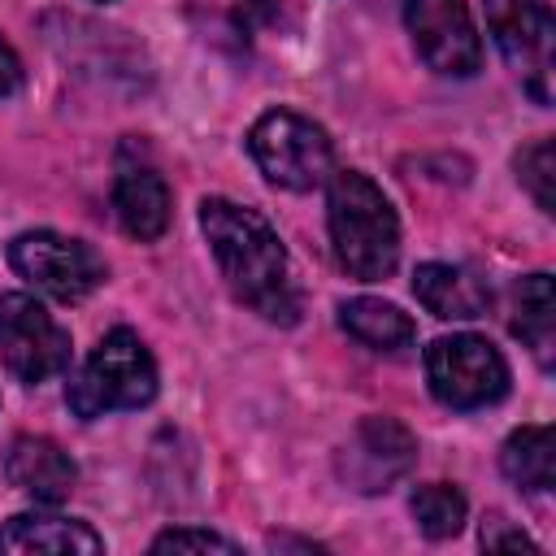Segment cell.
<instances>
[{
  "label": "cell",
  "mask_w": 556,
  "mask_h": 556,
  "mask_svg": "<svg viewBox=\"0 0 556 556\" xmlns=\"http://www.w3.org/2000/svg\"><path fill=\"white\" fill-rule=\"evenodd\" d=\"M9 265L17 278H26L35 291L74 304L87 300L100 282H104V261L91 243L56 235V230H26L9 243Z\"/></svg>",
  "instance_id": "8992f818"
},
{
  "label": "cell",
  "mask_w": 556,
  "mask_h": 556,
  "mask_svg": "<svg viewBox=\"0 0 556 556\" xmlns=\"http://www.w3.org/2000/svg\"><path fill=\"white\" fill-rule=\"evenodd\" d=\"M4 478L13 491L30 495L35 504H61L78 482V465L70 460V452L61 443L22 434L4 452Z\"/></svg>",
  "instance_id": "8fae6325"
},
{
  "label": "cell",
  "mask_w": 556,
  "mask_h": 556,
  "mask_svg": "<svg viewBox=\"0 0 556 556\" xmlns=\"http://www.w3.org/2000/svg\"><path fill=\"white\" fill-rule=\"evenodd\" d=\"M513 334L534 352L543 369H552V348H556V291L552 274H530L513 291Z\"/></svg>",
  "instance_id": "2e32d148"
},
{
  "label": "cell",
  "mask_w": 556,
  "mask_h": 556,
  "mask_svg": "<svg viewBox=\"0 0 556 556\" xmlns=\"http://www.w3.org/2000/svg\"><path fill=\"white\" fill-rule=\"evenodd\" d=\"M517 178L530 187L534 204L543 213L556 208V195H552V182H556V156H552V139H534L521 156H517Z\"/></svg>",
  "instance_id": "d6986e66"
},
{
  "label": "cell",
  "mask_w": 556,
  "mask_h": 556,
  "mask_svg": "<svg viewBox=\"0 0 556 556\" xmlns=\"http://www.w3.org/2000/svg\"><path fill=\"white\" fill-rule=\"evenodd\" d=\"M326 222L334 261L356 282H378L400 261V217L382 187L361 169H334L326 178Z\"/></svg>",
  "instance_id": "7a4b0ae2"
},
{
  "label": "cell",
  "mask_w": 556,
  "mask_h": 556,
  "mask_svg": "<svg viewBox=\"0 0 556 556\" xmlns=\"http://www.w3.org/2000/svg\"><path fill=\"white\" fill-rule=\"evenodd\" d=\"M339 326H343L356 343H365V348H374V352H400V348H408V343L417 339L413 317H408L400 304L374 300V295L343 300V304H339Z\"/></svg>",
  "instance_id": "9a60e30c"
},
{
  "label": "cell",
  "mask_w": 556,
  "mask_h": 556,
  "mask_svg": "<svg viewBox=\"0 0 556 556\" xmlns=\"http://www.w3.org/2000/svg\"><path fill=\"white\" fill-rule=\"evenodd\" d=\"M413 295L421 300L426 313H434L439 321H473L486 313L491 291L486 282L465 269V265H447V261H426L413 269Z\"/></svg>",
  "instance_id": "7c38bea8"
},
{
  "label": "cell",
  "mask_w": 556,
  "mask_h": 556,
  "mask_svg": "<svg viewBox=\"0 0 556 556\" xmlns=\"http://www.w3.org/2000/svg\"><path fill=\"white\" fill-rule=\"evenodd\" d=\"M486 26L495 48L517 70L534 104H552L556 78V22L547 0H486Z\"/></svg>",
  "instance_id": "52a82bcc"
},
{
  "label": "cell",
  "mask_w": 556,
  "mask_h": 556,
  "mask_svg": "<svg viewBox=\"0 0 556 556\" xmlns=\"http://www.w3.org/2000/svg\"><path fill=\"white\" fill-rule=\"evenodd\" d=\"M248 152L261 165V174L274 187L287 191H313L334 174V148L326 130L291 109H269L248 130Z\"/></svg>",
  "instance_id": "277c9868"
},
{
  "label": "cell",
  "mask_w": 556,
  "mask_h": 556,
  "mask_svg": "<svg viewBox=\"0 0 556 556\" xmlns=\"http://www.w3.org/2000/svg\"><path fill=\"white\" fill-rule=\"evenodd\" d=\"M113 213L122 230L139 243H152L169 226V187L152 165H117L113 178Z\"/></svg>",
  "instance_id": "4fadbf2b"
},
{
  "label": "cell",
  "mask_w": 556,
  "mask_h": 556,
  "mask_svg": "<svg viewBox=\"0 0 556 556\" xmlns=\"http://www.w3.org/2000/svg\"><path fill=\"white\" fill-rule=\"evenodd\" d=\"M22 87V61H17V52L0 39V96H13Z\"/></svg>",
  "instance_id": "7402d4cb"
},
{
  "label": "cell",
  "mask_w": 556,
  "mask_h": 556,
  "mask_svg": "<svg viewBox=\"0 0 556 556\" xmlns=\"http://www.w3.org/2000/svg\"><path fill=\"white\" fill-rule=\"evenodd\" d=\"M152 552H222V556H235L239 547L213 530H191V526H178V530H165L152 539Z\"/></svg>",
  "instance_id": "ffe728a7"
},
{
  "label": "cell",
  "mask_w": 556,
  "mask_h": 556,
  "mask_svg": "<svg viewBox=\"0 0 556 556\" xmlns=\"http://www.w3.org/2000/svg\"><path fill=\"white\" fill-rule=\"evenodd\" d=\"M482 547H491V552H500V547H508V552H539V543L534 539H526L521 530H513L504 517H486L482 521Z\"/></svg>",
  "instance_id": "44dd1931"
},
{
  "label": "cell",
  "mask_w": 556,
  "mask_h": 556,
  "mask_svg": "<svg viewBox=\"0 0 556 556\" xmlns=\"http://www.w3.org/2000/svg\"><path fill=\"white\" fill-rule=\"evenodd\" d=\"M0 552H56V556H74V552H104V539L78 521V517H61V513H17L0 526Z\"/></svg>",
  "instance_id": "5bb4252c"
},
{
  "label": "cell",
  "mask_w": 556,
  "mask_h": 556,
  "mask_svg": "<svg viewBox=\"0 0 556 556\" xmlns=\"http://www.w3.org/2000/svg\"><path fill=\"white\" fill-rule=\"evenodd\" d=\"M200 230L235 300H243L252 313L278 326H291L300 317V291L291 278L287 248L256 208L208 195L200 200Z\"/></svg>",
  "instance_id": "6da1fadb"
},
{
  "label": "cell",
  "mask_w": 556,
  "mask_h": 556,
  "mask_svg": "<svg viewBox=\"0 0 556 556\" xmlns=\"http://www.w3.org/2000/svg\"><path fill=\"white\" fill-rule=\"evenodd\" d=\"M417 460V443L413 434L395 421V417H365L348 447L339 452V473L365 491V495H378V491H391Z\"/></svg>",
  "instance_id": "30bf717a"
},
{
  "label": "cell",
  "mask_w": 556,
  "mask_h": 556,
  "mask_svg": "<svg viewBox=\"0 0 556 556\" xmlns=\"http://www.w3.org/2000/svg\"><path fill=\"white\" fill-rule=\"evenodd\" d=\"M404 26L417 56L447 78H469L482 65V39L465 0H404Z\"/></svg>",
  "instance_id": "9c48e42d"
},
{
  "label": "cell",
  "mask_w": 556,
  "mask_h": 556,
  "mask_svg": "<svg viewBox=\"0 0 556 556\" xmlns=\"http://www.w3.org/2000/svg\"><path fill=\"white\" fill-rule=\"evenodd\" d=\"M408 508H413L417 530H421L426 539H452V534H460L465 513H469L465 495H460L456 486H447V482H426V486H417L413 500H408Z\"/></svg>",
  "instance_id": "ac0fdd59"
},
{
  "label": "cell",
  "mask_w": 556,
  "mask_h": 556,
  "mask_svg": "<svg viewBox=\"0 0 556 556\" xmlns=\"http://www.w3.org/2000/svg\"><path fill=\"white\" fill-rule=\"evenodd\" d=\"M500 469L521 491H552L556 486V434L552 426H521L500 447Z\"/></svg>",
  "instance_id": "e0dca14e"
},
{
  "label": "cell",
  "mask_w": 556,
  "mask_h": 556,
  "mask_svg": "<svg viewBox=\"0 0 556 556\" xmlns=\"http://www.w3.org/2000/svg\"><path fill=\"white\" fill-rule=\"evenodd\" d=\"M152 395H156V361L148 343L126 326L109 330L65 387V404L83 421H96L122 408H143L152 404Z\"/></svg>",
  "instance_id": "3957f363"
},
{
  "label": "cell",
  "mask_w": 556,
  "mask_h": 556,
  "mask_svg": "<svg viewBox=\"0 0 556 556\" xmlns=\"http://www.w3.org/2000/svg\"><path fill=\"white\" fill-rule=\"evenodd\" d=\"M0 361L17 382L39 387L70 365V334L35 295L4 291L0 295Z\"/></svg>",
  "instance_id": "ba28073f"
},
{
  "label": "cell",
  "mask_w": 556,
  "mask_h": 556,
  "mask_svg": "<svg viewBox=\"0 0 556 556\" xmlns=\"http://www.w3.org/2000/svg\"><path fill=\"white\" fill-rule=\"evenodd\" d=\"M239 9L252 17H274V0H239Z\"/></svg>",
  "instance_id": "603a6c76"
},
{
  "label": "cell",
  "mask_w": 556,
  "mask_h": 556,
  "mask_svg": "<svg viewBox=\"0 0 556 556\" xmlns=\"http://www.w3.org/2000/svg\"><path fill=\"white\" fill-rule=\"evenodd\" d=\"M426 382L447 408H486L508 391V361L482 334H443L426 348Z\"/></svg>",
  "instance_id": "5b68a950"
},
{
  "label": "cell",
  "mask_w": 556,
  "mask_h": 556,
  "mask_svg": "<svg viewBox=\"0 0 556 556\" xmlns=\"http://www.w3.org/2000/svg\"><path fill=\"white\" fill-rule=\"evenodd\" d=\"M96 4H113V0H96Z\"/></svg>",
  "instance_id": "cb8c5ba5"
}]
</instances>
